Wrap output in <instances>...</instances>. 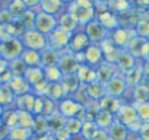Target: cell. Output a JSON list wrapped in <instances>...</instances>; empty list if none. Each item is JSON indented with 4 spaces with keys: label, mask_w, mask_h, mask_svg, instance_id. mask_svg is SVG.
<instances>
[{
    "label": "cell",
    "mask_w": 149,
    "mask_h": 140,
    "mask_svg": "<svg viewBox=\"0 0 149 140\" xmlns=\"http://www.w3.org/2000/svg\"><path fill=\"white\" fill-rule=\"evenodd\" d=\"M66 10L76 19L79 28H85L97 18L95 5L91 0H73L66 5Z\"/></svg>",
    "instance_id": "cell-1"
},
{
    "label": "cell",
    "mask_w": 149,
    "mask_h": 140,
    "mask_svg": "<svg viewBox=\"0 0 149 140\" xmlns=\"http://www.w3.org/2000/svg\"><path fill=\"white\" fill-rule=\"evenodd\" d=\"M21 41L24 44L25 48L28 50H34V51H44L45 48H48V38L47 35L38 32L37 29H26L25 34L21 37Z\"/></svg>",
    "instance_id": "cell-2"
},
{
    "label": "cell",
    "mask_w": 149,
    "mask_h": 140,
    "mask_svg": "<svg viewBox=\"0 0 149 140\" xmlns=\"http://www.w3.org/2000/svg\"><path fill=\"white\" fill-rule=\"evenodd\" d=\"M57 112L64 117L66 120L67 118H81L84 121V112H85V107L81 105L74 98H64L61 99L58 104H57Z\"/></svg>",
    "instance_id": "cell-3"
},
{
    "label": "cell",
    "mask_w": 149,
    "mask_h": 140,
    "mask_svg": "<svg viewBox=\"0 0 149 140\" xmlns=\"http://www.w3.org/2000/svg\"><path fill=\"white\" fill-rule=\"evenodd\" d=\"M24 50H25V47H24L21 38L12 37L5 41H0V57L6 60L8 63L15 58H19Z\"/></svg>",
    "instance_id": "cell-4"
},
{
    "label": "cell",
    "mask_w": 149,
    "mask_h": 140,
    "mask_svg": "<svg viewBox=\"0 0 149 140\" xmlns=\"http://www.w3.org/2000/svg\"><path fill=\"white\" fill-rule=\"evenodd\" d=\"M72 35L70 32L67 31H63L60 28H56L47 38H48V48H53L56 51H66L69 48V44H70V40H72Z\"/></svg>",
    "instance_id": "cell-5"
},
{
    "label": "cell",
    "mask_w": 149,
    "mask_h": 140,
    "mask_svg": "<svg viewBox=\"0 0 149 140\" xmlns=\"http://www.w3.org/2000/svg\"><path fill=\"white\" fill-rule=\"evenodd\" d=\"M56 28H57V18L56 16L44 13V12H37L35 22H34V29H37L38 32L48 37Z\"/></svg>",
    "instance_id": "cell-6"
},
{
    "label": "cell",
    "mask_w": 149,
    "mask_h": 140,
    "mask_svg": "<svg viewBox=\"0 0 149 140\" xmlns=\"http://www.w3.org/2000/svg\"><path fill=\"white\" fill-rule=\"evenodd\" d=\"M108 37H110V40L114 42V45L118 50H127L129 42L132 41L133 37H136V32L132 31V29H124V28L118 26L117 29L111 31Z\"/></svg>",
    "instance_id": "cell-7"
},
{
    "label": "cell",
    "mask_w": 149,
    "mask_h": 140,
    "mask_svg": "<svg viewBox=\"0 0 149 140\" xmlns=\"http://www.w3.org/2000/svg\"><path fill=\"white\" fill-rule=\"evenodd\" d=\"M79 66H81V64L78 63L74 54L70 53L69 50H66V51L61 53L60 61H58V64H57V67L60 69V72L63 73V76H66V75H74Z\"/></svg>",
    "instance_id": "cell-8"
},
{
    "label": "cell",
    "mask_w": 149,
    "mask_h": 140,
    "mask_svg": "<svg viewBox=\"0 0 149 140\" xmlns=\"http://www.w3.org/2000/svg\"><path fill=\"white\" fill-rule=\"evenodd\" d=\"M84 31H85V34H86V37H88V40H89L91 44H98L100 45L108 37V32L102 28V25L97 19L92 21L91 24H88L84 28Z\"/></svg>",
    "instance_id": "cell-9"
},
{
    "label": "cell",
    "mask_w": 149,
    "mask_h": 140,
    "mask_svg": "<svg viewBox=\"0 0 149 140\" xmlns=\"http://www.w3.org/2000/svg\"><path fill=\"white\" fill-rule=\"evenodd\" d=\"M126 91H127V83H126V79H124L123 75H114L110 79V82L105 85L107 95L114 96V98L123 96Z\"/></svg>",
    "instance_id": "cell-10"
},
{
    "label": "cell",
    "mask_w": 149,
    "mask_h": 140,
    "mask_svg": "<svg viewBox=\"0 0 149 140\" xmlns=\"http://www.w3.org/2000/svg\"><path fill=\"white\" fill-rule=\"evenodd\" d=\"M89 45H91V42H89V40H88L84 28L82 29L79 28L76 32L72 35V40H70V44H69V48L67 50L70 53H73V54H78V53H84Z\"/></svg>",
    "instance_id": "cell-11"
},
{
    "label": "cell",
    "mask_w": 149,
    "mask_h": 140,
    "mask_svg": "<svg viewBox=\"0 0 149 140\" xmlns=\"http://www.w3.org/2000/svg\"><path fill=\"white\" fill-rule=\"evenodd\" d=\"M116 120L126 127H129L130 124L137 121L139 117H137V112L134 110V105L133 104H123L116 114Z\"/></svg>",
    "instance_id": "cell-12"
},
{
    "label": "cell",
    "mask_w": 149,
    "mask_h": 140,
    "mask_svg": "<svg viewBox=\"0 0 149 140\" xmlns=\"http://www.w3.org/2000/svg\"><path fill=\"white\" fill-rule=\"evenodd\" d=\"M85 64L91 66V67H98L101 63H104V55H102V50L98 44H91L85 51Z\"/></svg>",
    "instance_id": "cell-13"
},
{
    "label": "cell",
    "mask_w": 149,
    "mask_h": 140,
    "mask_svg": "<svg viewBox=\"0 0 149 140\" xmlns=\"http://www.w3.org/2000/svg\"><path fill=\"white\" fill-rule=\"evenodd\" d=\"M140 16H142V15H140L137 10H134L133 8H132L130 10H127V12L118 13V15H117V18H118V26H121V28H124V29H132V31H134V28H136V25H137Z\"/></svg>",
    "instance_id": "cell-14"
},
{
    "label": "cell",
    "mask_w": 149,
    "mask_h": 140,
    "mask_svg": "<svg viewBox=\"0 0 149 140\" xmlns=\"http://www.w3.org/2000/svg\"><path fill=\"white\" fill-rule=\"evenodd\" d=\"M74 75L79 79L82 86H88V85L97 82V70H95V67H91L88 64H81Z\"/></svg>",
    "instance_id": "cell-15"
},
{
    "label": "cell",
    "mask_w": 149,
    "mask_h": 140,
    "mask_svg": "<svg viewBox=\"0 0 149 140\" xmlns=\"http://www.w3.org/2000/svg\"><path fill=\"white\" fill-rule=\"evenodd\" d=\"M8 86H9V89L12 91V94L15 96H21V95H26V94L32 92V88L26 82V79L25 78H19V76H13L10 79V82L8 83Z\"/></svg>",
    "instance_id": "cell-16"
},
{
    "label": "cell",
    "mask_w": 149,
    "mask_h": 140,
    "mask_svg": "<svg viewBox=\"0 0 149 140\" xmlns=\"http://www.w3.org/2000/svg\"><path fill=\"white\" fill-rule=\"evenodd\" d=\"M95 19L102 25V28H104L108 34H110L111 31H114V29H117V28H118V18H117V15H116V13H113L110 9H108V10H105V12L98 13Z\"/></svg>",
    "instance_id": "cell-17"
},
{
    "label": "cell",
    "mask_w": 149,
    "mask_h": 140,
    "mask_svg": "<svg viewBox=\"0 0 149 140\" xmlns=\"http://www.w3.org/2000/svg\"><path fill=\"white\" fill-rule=\"evenodd\" d=\"M57 28H60L63 31H67L70 34H74L79 29V25H78L76 19L66 10V12H61L57 16Z\"/></svg>",
    "instance_id": "cell-18"
},
{
    "label": "cell",
    "mask_w": 149,
    "mask_h": 140,
    "mask_svg": "<svg viewBox=\"0 0 149 140\" xmlns=\"http://www.w3.org/2000/svg\"><path fill=\"white\" fill-rule=\"evenodd\" d=\"M63 6H64V3L61 0H40L38 9H40V12H44V13H48V15H53L57 18L61 13Z\"/></svg>",
    "instance_id": "cell-19"
},
{
    "label": "cell",
    "mask_w": 149,
    "mask_h": 140,
    "mask_svg": "<svg viewBox=\"0 0 149 140\" xmlns=\"http://www.w3.org/2000/svg\"><path fill=\"white\" fill-rule=\"evenodd\" d=\"M97 70V82H100L101 85H107L110 82V79L116 75L114 73V64H110L107 61L101 63L98 67H95Z\"/></svg>",
    "instance_id": "cell-20"
},
{
    "label": "cell",
    "mask_w": 149,
    "mask_h": 140,
    "mask_svg": "<svg viewBox=\"0 0 149 140\" xmlns=\"http://www.w3.org/2000/svg\"><path fill=\"white\" fill-rule=\"evenodd\" d=\"M116 66L121 70L123 73H127L129 70H132L136 66V57L132 55L127 50H121L118 54V58L116 61Z\"/></svg>",
    "instance_id": "cell-21"
},
{
    "label": "cell",
    "mask_w": 149,
    "mask_h": 140,
    "mask_svg": "<svg viewBox=\"0 0 149 140\" xmlns=\"http://www.w3.org/2000/svg\"><path fill=\"white\" fill-rule=\"evenodd\" d=\"M60 51H56L53 48H45L44 51H41V67L47 69V67H56L60 61Z\"/></svg>",
    "instance_id": "cell-22"
},
{
    "label": "cell",
    "mask_w": 149,
    "mask_h": 140,
    "mask_svg": "<svg viewBox=\"0 0 149 140\" xmlns=\"http://www.w3.org/2000/svg\"><path fill=\"white\" fill-rule=\"evenodd\" d=\"M35 95L31 92V94H26V95H21V96H15V101H13V108L19 110V111H28L32 114V108H34V102H35Z\"/></svg>",
    "instance_id": "cell-23"
},
{
    "label": "cell",
    "mask_w": 149,
    "mask_h": 140,
    "mask_svg": "<svg viewBox=\"0 0 149 140\" xmlns=\"http://www.w3.org/2000/svg\"><path fill=\"white\" fill-rule=\"evenodd\" d=\"M123 105V102L120 101V98H114L110 95H105L100 102H98V108L101 111H108L111 114H117V111L120 110V107Z\"/></svg>",
    "instance_id": "cell-24"
},
{
    "label": "cell",
    "mask_w": 149,
    "mask_h": 140,
    "mask_svg": "<svg viewBox=\"0 0 149 140\" xmlns=\"http://www.w3.org/2000/svg\"><path fill=\"white\" fill-rule=\"evenodd\" d=\"M127 133H129L127 127L123 125L121 123H118L117 120L107 128V134H108L110 140H126Z\"/></svg>",
    "instance_id": "cell-25"
},
{
    "label": "cell",
    "mask_w": 149,
    "mask_h": 140,
    "mask_svg": "<svg viewBox=\"0 0 149 140\" xmlns=\"http://www.w3.org/2000/svg\"><path fill=\"white\" fill-rule=\"evenodd\" d=\"M45 98L54 101L56 104H58L61 99L67 98L66 92H64V88L61 85V82H57V83H48V89H47V95Z\"/></svg>",
    "instance_id": "cell-26"
},
{
    "label": "cell",
    "mask_w": 149,
    "mask_h": 140,
    "mask_svg": "<svg viewBox=\"0 0 149 140\" xmlns=\"http://www.w3.org/2000/svg\"><path fill=\"white\" fill-rule=\"evenodd\" d=\"M24 78L31 85V88H34L35 85H38L42 80H45V78H44V69L42 67H28V70H26V73H25Z\"/></svg>",
    "instance_id": "cell-27"
},
{
    "label": "cell",
    "mask_w": 149,
    "mask_h": 140,
    "mask_svg": "<svg viewBox=\"0 0 149 140\" xmlns=\"http://www.w3.org/2000/svg\"><path fill=\"white\" fill-rule=\"evenodd\" d=\"M85 91H86L88 98L92 99V101H97V102H100V101L107 95V92H105V86L101 85L100 82H94V83L85 86Z\"/></svg>",
    "instance_id": "cell-28"
},
{
    "label": "cell",
    "mask_w": 149,
    "mask_h": 140,
    "mask_svg": "<svg viewBox=\"0 0 149 140\" xmlns=\"http://www.w3.org/2000/svg\"><path fill=\"white\" fill-rule=\"evenodd\" d=\"M61 85H63V88H64L66 95H69V94H76V92L82 88V85H81L79 79L76 78V75H66V76H63Z\"/></svg>",
    "instance_id": "cell-29"
},
{
    "label": "cell",
    "mask_w": 149,
    "mask_h": 140,
    "mask_svg": "<svg viewBox=\"0 0 149 140\" xmlns=\"http://www.w3.org/2000/svg\"><path fill=\"white\" fill-rule=\"evenodd\" d=\"M21 58L28 67H41V53L25 48L21 54Z\"/></svg>",
    "instance_id": "cell-30"
},
{
    "label": "cell",
    "mask_w": 149,
    "mask_h": 140,
    "mask_svg": "<svg viewBox=\"0 0 149 140\" xmlns=\"http://www.w3.org/2000/svg\"><path fill=\"white\" fill-rule=\"evenodd\" d=\"M32 134L34 137H41L50 134V127H48V120L45 117H35L34 125H32Z\"/></svg>",
    "instance_id": "cell-31"
},
{
    "label": "cell",
    "mask_w": 149,
    "mask_h": 140,
    "mask_svg": "<svg viewBox=\"0 0 149 140\" xmlns=\"http://www.w3.org/2000/svg\"><path fill=\"white\" fill-rule=\"evenodd\" d=\"M114 121H116V115H114V114H111V112H108V111H101V110H100V112H98V115H97V118H95L94 123L97 124L98 128L107 130Z\"/></svg>",
    "instance_id": "cell-32"
},
{
    "label": "cell",
    "mask_w": 149,
    "mask_h": 140,
    "mask_svg": "<svg viewBox=\"0 0 149 140\" xmlns=\"http://www.w3.org/2000/svg\"><path fill=\"white\" fill-rule=\"evenodd\" d=\"M142 78H143V70H142V67H137V66H134L132 70H129L127 73H124V79H126L127 86L129 85H132V86L140 85Z\"/></svg>",
    "instance_id": "cell-33"
},
{
    "label": "cell",
    "mask_w": 149,
    "mask_h": 140,
    "mask_svg": "<svg viewBox=\"0 0 149 140\" xmlns=\"http://www.w3.org/2000/svg\"><path fill=\"white\" fill-rule=\"evenodd\" d=\"M82 127H84V121L81 118H67L66 124H64V131L69 136H76L82 133Z\"/></svg>",
    "instance_id": "cell-34"
},
{
    "label": "cell",
    "mask_w": 149,
    "mask_h": 140,
    "mask_svg": "<svg viewBox=\"0 0 149 140\" xmlns=\"http://www.w3.org/2000/svg\"><path fill=\"white\" fill-rule=\"evenodd\" d=\"M2 121H3V124H5L9 130L18 127V110L13 108V107L6 108V110H5V114H3V117H2Z\"/></svg>",
    "instance_id": "cell-35"
},
{
    "label": "cell",
    "mask_w": 149,
    "mask_h": 140,
    "mask_svg": "<svg viewBox=\"0 0 149 140\" xmlns=\"http://www.w3.org/2000/svg\"><path fill=\"white\" fill-rule=\"evenodd\" d=\"M48 120V127H50V134L58 133L61 130H64V124H66V118L61 117L58 112H54L51 117L47 118Z\"/></svg>",
    "instance_id": "cell-36"
},
{
    "label": "cell",
    "mask_w": 149,
    "mask_h": 140,
    "mask_svg": "<svg viewBox=\"0 0 149 140\" xmlns=\"http://www.w3.org/2000/svg\"><path fill=\"white\" fill-rule=\"evenodd\" d=\"M6 9L9 10V13H10L15 19H19V18L28 10V8H26V5H25L24 0H13V2H10V3L8 5Z\"/></svg>",
    "instance_id": "cell-37"
},
{
    "label": "cell",
    "mask_w": 149,
    "mask_h": 140,
    "mask_svg": "<svg viewBox=\"0 0 149 140\" xmlns=\"http://www.w3.org/2000/svg\"><path fill=\"white\" fill-rule=\"evenodd\" d=\"M9 70L12 76H19V78H24L26 70H28V66L24 63V60L19 57V58H15L12 61H9Z\"/></svg>",
    "instance_id": "cell-38"
},
{
    "label": "cell",
    "mask_w": 149,
    "mask_h": 140,
    "mask_svg": "<svg viewBox=\"0 0 149 140\" xmlns=\"http://www.w3.org/2000/svg\"><path fill=\"white\" fill-rule=\"evenodd\" d=\"M34 134L31 130L26 128H21V127H15L9 131L8 140H32Z\"/></svg>",
    "instance_id": "cell-39"
},
{
    "label": "cell",
    "mask_w": 149,
    "mask_h": 140,
    "mask_svg": "<svg viewBox=\"0 0 149 140\" xmlns=\"http://www.w3.org/2000/svg\"><path fill=\"white\" fill-rule=\"evenodd\" d=\"M34 120H35V117L31 112H28V111H19L18 110V127L26 128V130H31L32 131Z\"/></svg>",
    "instance_id": "cell-40"
},
{
    "label": "cell",
    "mask_w": 149,
    "mask_h": 140,
    "mask_svg": "<svg viewBox=\"0 0 149 140\" xmlns=\"http://www.w3.org/2000/svg\"><path fill=\"white\" fill-rule=\"evenodd\" d=\"M13 101H15V95L12 94L9 86L0 85V105H3L5 108H9V107H13Z\"/></svg>",
    "instance_id": "cell-41"
},
{
    "label": "cell",
    "mask_w": 149,
    "mask_h": 140,
    "mask_svg": "<svg viewBox=\"0 0 149 140\" xmlns=\"http://www.w3.org/2000/svg\"><path fill=\"white\" fill-rule=\"evenodd\" d=\"M133 104H140V102H146L149 101V88L143 83L137 85L133 88Z\"/></svg>",
    "instance_id": "cell-42"
},
{
    "label": "cell",
    "mask_w": 149,
    "mask_h": 140,
    "mask_svg": "<svg viewBox=\"0 0 149 140\" xmlns=\"http://www.w3.org/2000/svg\"><path fill=\"white\" fill-rule=\"evenodd\" d=\"M44 78L48 83H57V82H61L63 73L60 72V69L57 66L56 67H47V69H44Z\"/></svg>",
    "instance_id": "cell-43"
},
{
    "label": "cell",
    "mask_w": 149,
    "mask_h": 140,
    "mask_svg": "<svg viewBox=\"0 0 149 140\" xmlns=\"http://www.w3.org/2000/svg\"><path fill=\"white\" fill-rule=\"evenodd\" d=\"M134 32L137 37H140L143 40H149V21L145 19L143 16H140V19L134 28Z\"/></svg>",
    "instance_id": "cell-44"
},
{
    "label": "cell",
    "mask_w": 149,
    "mask_h": 140,
    "mask_svg": "<svg viewBox=\"0 0 149 140\" xmlns=\"http://www.w3.org/2000/svg\"><path fill=\"white\" fill-rule=\"evenodd\" d=\"M133 105H134L139 120L142 123H149V101L140 102V104H133Z\"/></svg>",
    "instance_id": "cell-45"
},
{
    "label": "cell",
    "mask_w": 149,
    "mask_h": 140,
    "mask_svg": "<svg viewBox=\"0 0 149 140\" xmlns=\"http://www.w3.org/2000/svg\"><path fill=\"white\" fill-rule=\"evenodd\" d=\"M35 16H37V12H34V9H28L19 19L22 21V24L25 25L26 29H32L34 28V22H35Z\"/></svg>",
    "instance_id": "cell-46"
},
{
    "label": "cell",
    "mask_w": 149,
    "mask_h": 140,
    "mask_svg": "<svg viewBox=\"0 0 149 140\" xmlns=\"http://www.w3.org/2000/svg\"><path fill=\"white\" fill-rule=\"evenodd\" d=\"M139 137L140 140H149V123H143L140 130H139Z\"/></svg>",
    "instance_id": "cell-47"
},
{
    "label": "cell",
    "mask_w": 149,
    "mask_h": 140,
    "mask_svg": "<svg viewBox=\"0 0 149 140\" xmlns=\"http://www.w3.org/2000/svg\"><path fill=\"white\" fill-rule=\"evenodd\" d=\"M91 140H110V139H108L107 130H101V128H98V130H97V133L92 136V139H91Z\"/></svg>",
    "instance_id": "cell-48"
},
{
    "label": "cell",
    "mask_w": 149,
    "mask_h": 140,
    "mask_svg": "<svg viewBox=\"0 0 149 140\" xmlns=\"http://www.w3.org/2000/svg\"><path fill=\"white\" fill-rule=\"evenodd\" d=\"M142 16H143L145 19H148V21H149V6H148V8H146V9L142 12Z\"/></svg>",
    "instance_id": "cell-49"
},
{
    "label": "cell",
    "mask_w": 149,
    "mask_h": 140,
    "mask_svg": "<svg viewBox=\"0 0 149 140\" xmlns=\"http://www.w3.org/2000/svg\"><path fill=\"white\" fill-rule=\"evenodd\" d=\"M5 110H6V108H5L3 105H0V120H2V117H3V114H5Z\"/></svg>",
    "instance_id": "cell-50"
},
{
    "label": "cell",
    "mask_w": 149,
    "mask_h": 140,
    "mask_svg": "<svg viewBox=\"0 0 149 140\" xmlns=\"http://www.w3.org/2000/svg\"><path fill=\"white\" fill-rule=\"evenodd\" d=\"M50 140H61V139H58L56 134H50Z\"/></svg>",
    "instance_id": "cell-51"
},
{
    "label": "cell",
    "mask_w": 149,
    "mask_h": 140,
    "mask_svg": "<svg viewBox=\"0 0 149 140\" xmlns=\"http://www.w3.org/2000/svg\"><path fill=\"white\" fill-rule=\"evenodd\" d=\"M0 10H2V8H0Z\"/></svg>",
    "instance_id": "cell-52"
}]
</instances>
